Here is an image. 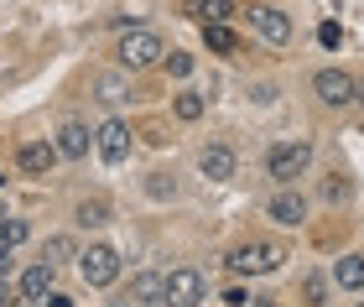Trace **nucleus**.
I'll return each mask as SVG.
<instances>
[{
	"label": "nucleus",
	"instance_id": "obj_1",
	"mask_svg": "<svg viewBox=\"0 0 364 307\" xmlns=\"http://www.w3.org/2000/svg\"><path fill=\"white\" fill-rule=\"evenodd\" d=\"M114 63L130 68V73L161 68V63H167V42H161V31H151V26H130L120 37V47H114Z\"/></svg>",
	"mask_w": 364,
	"mask_h": 307
},
{
	"label": "nucleus",
	"instance_id": "obj_2",
	"mask_svg": "<svg viewBox=\"0 0 364 307\" xmlns=\"http://www.w3.org/2000/svg\"><path fill=\"white\" fill-rule=\"evenodd\" d=\"M312 156H318L312 141H276V146L266 151V177H271L276 188H291L296 177H307Z\"/></svg>",
	"mask_w": 364,
	"mask_h": 307
},
{
	"label": "nucleus",
	"instance_id": "obj_3",
	"mask_svg": "<svg viewBox=\"0 0 364 307\" xmlns=\"http://www.w3.org/2000/svg\"><path fill=\"white\" fill-rule=\"evenodd\" d=\"M281 261H287V250L271 245V239H245V245L229 250V271L245 281V276H271V271H281Z\"/></svg>",
	"mask_w": 364,
	"mask_h": 307
},
{
	"label": "nucleus",
	"instance_id": "obj_4",
	"mask_svg": "<svg viewBox=\"0 0 364 307\" xmlns=\"http://www.w3.org/2000/svg\"><path fill=\"white\" fill-rule=\"evenodd\" d=\"M312 94L328 109H349V104H359V78L343 73V68H318L312 73Z\"/></svg>",
	"mask_w": 364,
	"mask_h": 307
},
{
	"label": "nucleus",
	"instance_id": "obj_5",
	"mask_svg": "<svg viewBox=\"0 0 364 307\" xmlns=\"http://www.w3.org/2000/svg\"><path fill=\"white\" fill-rule=\"evenodd\" d=\"M78 276H84V286H114L120 281V250L114 245H89L84 255H78Z\"/></svg>",
	"mask_w": 364,
	"mask_h": 307
},
{
	"label": "nucleus",
	"instance_id": "obj_6",
	"mask_svg": "<svg viewBox=\"0 0 364 307\" xmlns=\"http://www.w3.org/2000/svg\"><path fill=\"white\" fill-rule=\"evenodd\" d=\"M245 21H250V31L266 47H287L291 42V16L281 6H250V11H245Z\"/></svg>",
	"mask_w": 364,
	"mask_h": 307
},
{
	"label": "nucleus",
	"instance_id": "obj_7",
	"mask_svg": "<svg viewBox=\"0 0 364 307\" xmlns=\"http://www.w3.org/2000/svg\"><path fill=\"white\" fill-rule=\"evenodd\" d=\"M203 302H208L203 271H193V266L167 271V307H203Z\"/></svg>",
	"mask_w": 364,
	"mask_h": 307
},
{
	"label": "nucleus",
	"instance_id": "obj_8",
	"mask_svg": "<svg viewBox=\"0 0 364 307\" xmlns=\"http://www.w3.org/2000/svg\"><path fill=\"white\" fill-rule=\"evenodd\" d=\"M94 146H99V161H105V167L130 161V125H125V120H105V125L94 131Z\"/></svg>",
	"mask_w": 364,
	"mask_h": 307
},
{
	"label": "nucleus",
	"instance_id": "obj_9",
	"mask_svg": "<svg viewBox=\"0 0 364 307\" xmlns=\"http://www.w3.org/2000/svg\"><path fill=\"white\" fill-rule=\"evenodd\" d=\"M266 219L281 224V230H302V224H307V198H302V193H291V188H281L276 198L266 203Z\"/></svg>",
	"mask_w": 364,
	"mask_h": 307
},
{
	"label": "nucleus",
	"instance_id": "obj_10",
	"mask_svg": "<svg viewBox=\"0 0 364 307\" xmlns=\"http://www.w3.org/2000/svg\"><path fill=\"white\" fill-rule=\"evenodd\" d=\"M58 141H26V146H16V167H21L26 177H47L58 167Z\"/></svg>",
	"mask_w": 364,
	"mask_h": 307
},
{
	"label": "nucleus",
	"instance_id": "obj_11",
	"mask_svg": "<svg viewBox=\"0 0 364 307\" xmlns=\"http://www.w3.org/2000/svg\"><path fill=\"white\" fill-rule=\"evenodd\" d=\"M89 89H94V99H99V104L120 109V104L130 99V68H105V73H94V78H89Z\"/></svg>",
	"mask_w": 364,
	"mask_h": 307
},
{
	"label": "nucleus",
	"instance_id": "obj_12",
	"mask_svg": "<svg viewBox=\"0 0 364 307\" xmlns=\"http://www.w3.org/2000/svg\"><path fill=\"white\" fill-rule=\"evenodd\" d=\"M16 286H21V302H42V297L58 286V266H53V261H31Z\"/></svg>",
	"mask_w": 364,
	"mask_h": 307
},
{
	"label": "nucleus",
	"instance_id": "obj_13",
	"mask_svg": "<svg viewBox=\"0 0 364 307\" xmlns=\"http://www.w3.org/2000/svg\"><path fill=\"white\" fill-rule=\"evenodd\" d=\"M53 141H58V151L68 156V161H84V156H89V146H94V131H89L84 120H63Z\"/></svg>",
	"mask_w": 364,
	"mask_h": 307
},
{
	"label": "nucleus",
	"instance_id": "obj_14",
	"mask_svg": "<svg viewBox=\"0 0 364 307\" xmlns=\"http://www.w3.org/2000/svg\"><path fill=\"white\" fill-rule=\"evenodd\" d=\"M198 177H208V183H229V177H235V151L224 146H203L198 151Z\"/></svg>",
	"mask_w": 364,
	"mask_h": 307
},
{
	"label": "nucleus",
	"instance_id": "obj_15",
	"mask_svg": "<svg viewBox=\"0 0 364 307\" xmlns=\"http://www.w3.org/2000/svg\"><path fill=\"white\" fill-rule=\"evenodd\" d=\"M130 302L167 307V276H161V271H136V276H130Z\"/></svg>",
	"mask_w": 364,
	"mask_h": 307
},
{
	"label": "nucleus",
	"instance_id": "obj_16",
	"mask_svg": "<svg viewBox=\"0 0 364 307\" xmlns=\"http://www.w3.org/2000/svg\"><path fill=\"white\" fill-rule=\"evenodd\" d=\"M333 281L343 286V292H364V255H338Z\"/></svg>",
	"mask_w": 364,
	"mask_h": 307
},
{
	"label": "nucleus",
	"instance_id": "obj_17",
	"mask_svg": "<svg viewBox=\"0 0 364 307\" xmlns=\"http://www.w3.org/2000/svg\"><path fill=\"white\" fill-rule=\"evenodd\" d=\"M73 224H78V230H99V224H109V203L105 198H78Z\"/></svg>",
	"mask_w": 364,
	"mask_h": 307
},
{
	"label": "nucleus",
	"instance_id": "obj_18",
	"mask_svg": "<svg viewBox=\"0 0 364 307\" xmlns=\"http://www.w3.org/2000/svg\"><path fill=\"white\" fill-rule=\"evenodd\" d=\"M203 47H208V53H235V47H240V37H235V31H229V21H208L203 26Z\"/></svg>",
	"mask_w": 364,
	"mask_h": 307
},
{
	"label": "nucleus",
	"instance_id": "obj_19",
	"mask_svg": "<svg viewBox=\"0 0 364 307\" xmlns=\"http://www.w3.org/2000/svg\"><path fill=\"white\" fill-rule=\"evenodd\" d=\"M188 16L193 21H229V16H235V6H229V0H188Z\"/></svg>",
	"mask_w": 364,
	"mask_h": 307
},
{
	"label": "nucleus",
	"instance_id": "obj_20",
	"mask_svg": "<svg viewBox=\"0 0 364 307\" xmlns=\"http://www.w3.org/2000/svg\"><path fill=\"white\" fill-rule=\"evenodd\" d=\"M203 109H208V99L203 94H193V89H182L177 99H172V115L182 120V125H193V120H203Z\"/></svg>",
	"mask_w": 364,
	"mask_h": 307
},
{
	"label": "nucleus",
	"instance_id": "obj_21",
	"mask_svg": "<svg viewBox=\"0 0 364 307\" xmlns=\"http://www.w3.org/2000/svg\"><path fill=\"white\" fill-rule=\"evenodd\" d=\"M78 255V245H73V235H53L42 245V261H53V266H63V261H73Z\"/></svg>",
	"mask_w": 364,
	"mask_h": 307
},
{
	"label": "nucleus",
	"instance_id": "obj_22",
	"mask_svg": "<svg viewBox=\"0 0 364 307\" xmlns=\"http://www.w3.org/2000/svg\"><path fill=\"white\" fill-rule=\"evenodd\" d=\"M302 302L307 307H328V281L323 276H302Z\"/></svg>",
	"mask_w": 364,
	"mask_h": 307
},
{
	"label": "nucleus",
	"instance_id": "obj_23",
	"mask_svg": "<svg viewBox=\"0 0 364 307\" xmlns=\"http://www.w3.org/2000/svg\"><path fill=\"white\" fill-rule=\"evenodd\" d=\"M26 235H31V230H26V219H0V245H11V250H16Z\"/></svg>",
	"mask_w": 364,
	"mask_h": 307
},
{
	"label": "nucleus",
	"instance_id": "obj_24",
	"mask_svg": "<svg viewBox=\"0 0 364 307\" xmlns=\"http://www.w3.org/2000/svg\"><path fill=\"white\" fill-rule=\"evenodd\" d=\"M146 193H151V198H177V183L167 172H151V177H146Z\"/></svg>",
	"mask_w": 364,
	"mask_h": 307
},
{
	"label": "nucleus",
	"instance_id": "obj_25",
	"mask_svg": "<svg viewBox=\"0 0 364 307\" xmlns=\"http://www.w3.org/2000/svg\"><path fill=\"white\" fill-rule=\"evenodd\" d=\"M161 68H167L172 78H188V73H193V58H188V53H177V47H172V53H167V63H161Z\"/></svg>",
	"mask_w": 364,
	"mask_h": 307
},
{
	"label": "nucleus",
	"instance_id": "obj_26",
	"mask_svg": "<svg viewBox=\"0 0 364 307\" xmlns=\"http://www.w3.org/2000/svg\"><path fill=\"white\" fill-rule=\"evenodd\" d=\"M343 193H349V183H343V172H333V177L323 183V198H328V203H338Z\"/></svg>",
	"mask_w": 364,
	"mask_h": 307
},
{
	"label": "nucleus",
	"instance_id": "obj_27",
	"mask_svg": "<svg viewBox=\"0 0 364 307\" xmlns=\"http://www.w3.org/2000/svg\"><path fill=\"white\" fill-rule=\"evenodd\" d=\"M318 42H323V47H338V42H343L338 21H323V26H318Z\"/></svg>",
	"mask_w": 364,
	"mask_h": 307
},
{
	"label": "nucleus",
	"instance_id": "obj_28",
	"mask_svg": "<svg viewBox=\"0 0 364 307\" xmlns=\"http://www.w3.org/2000/svg\"><path fill=\"white\" fill-rule=\"evenodd\" d=\"M0 307H21V286H11V281H0Z\"/></svg>",
	"mask_w": 364,
	"mask_h": 307
},
{
	"label": "nucleus",
	"instance_id": "obj_29",
	"mask_svg": "<svg viewBox=\"0 0 364 307\" xmlns=\"http://www.w3.org/2000/svg\"><path fill=\"white\" fill-rule=\"evenodd\" d=\"M42 307H78V302H73L68 292H58V286H53V292H47V297H42Z\"/></svg>",
	"mask_w": 364,
	"mask_h": 307
},
{
	"label": "nucleus",
	"instance_id": "obj_30",
	"mask_svg": "<svg viewBox=\"0 0 364 307\" xmlns=\"http://www.w3.org/2000/svg\"><path fill=\"white\" fill-rule=\"evenodd\" d=\"M11 271H16V255H11V245H0V281H11Z\"/></svg>",
	"mask_w": 364,
	"mask_h": 307
},
{
	"label": "nucleus",
	"instance_id": "obj_31",
	"mask_svg": "<svg viewBox=\"0 0 364 307\" xmlns=\"http://www.w3.org/2000/svg\"><path fill=\"white\" fill-rule=\"evenodd\" d=\"M359 104H364V78H359Z\"/></svg>",
	"mask_w": 364,
	"mask_h": 307
},
{
	"label": "nucleus",
	"instance_id": "obj_32",
	"mask_svg": "<svg viewBox=\"0 0 364 307\" xmlns=\"http://www.w3.org/2000/svg\"><path fill=\"white\" fill-rule=\"evenodd\" d=\"M21 307H42V302H21Z\"/></svg>",
	"mask_w": 364,
	"mask_h": 307
},
{
	"label": "nucleus",
	"instance_id": "obj_33",
	"mask_svg": "<svg viewBox=\"0 0 364 307\" xmlns=\"http://www.w3.org/2000/svg\"><path fill=\"white\" fill-rule=\"evenodd\" d=\"M260 307H276V302H260Z\"/></svg>",
	"mask_w": 364,
	"mask_h": 307
},
{
	"label": "nucleus",
	"instance_id": "obj_34",
	"mask_svg": "<svg viewBox=\"0 0 364 307\" xmlns=\"http://www.w3.org/2000/svg\"><path fill=\"white\" fill-rule=\"evenodd\" d=\"M354 307H364V302H354Z\"/></svg>",
	"mask_w": 364,
	"mask_h": 307
}]
</instances>
